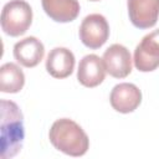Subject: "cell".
I'll list each match as a JSON object with an SVG mask.
<instances>
[{"instance_id":"1","label":"cell","mask_w":159,"mask_h":159,"mask_svg":"<svg viewBox=\"0 0 159 159\" xmlns=\"http://www.w3.org/2000/svg\"><path fill=\"white\" fill-rule=\"evenodd\" d=\"M1 159H9L15 157L22 148L25 129L24 116L19 106L12 101L1 99Z\"/></svg>"},{"instance_id":"2","label":"cell","mask_w":159,"mask_h":159,"mask_svg":"<svg viewBox=\"0 0 159 159\" xmlns=\"http://www.w3.org/2000/svg\"><path fill=\"white\" fill-rule=\"evenodd\" d=\"M51 144L60 152L71 157H82L89 148V139L80 124L70 118L55 120L48 132Z\"/></svg>"},{"instance_id":"3","label":"cell","mask_w":159,"mask_h":159,"mask_svg":"<svg viewBox=\"0 0 159 159\" xmlns=\"http://www.w3.org/2000/svg\"><path fill=\"white\" fill-rule=\"evenodd\" d=\"M1 29L12 37L24 35L32 22V9L25 0H10L1 11Z\"/></svg>"},{"instance_id":"4","label":"cell","mask_w":159,"mask_h":159,"mask_svg":"<svg viewBox=\"0 0 159 159\" xmlns=\"http://www.w3.org/2000/svg\"><path fill=\"white\" fill-rule=\"evenodd\" d=\"M109 37V25L101 14L87 15L80 26V39L82 43L92 50L102 47Z\"/></svg>"},{"instance_id":"5","label":"cell","mask_w":159,"mask_h":159,"mask_svg":"<svg viewBox=\"0 0 159 159\" xmlns=\"http://www.w3.org/2000/svg\"><path fill=\"white\" fill-rule=\"evenodd\" d=\"M133 61L140 72H152L159 67V29L142 39L134 50Z\"/></svg>"},{"instance_id":"6","label":"cell","mask_w":159,"mask_h":159,"mask_svg":"<svg viewBox=\"0 0 159 159\" xmlns=\"http://www.w3.org/2000/svg\"><path fill=\"white\" fill-rule=\"evenodd\" d=\"M103 63L107 73L114 78H124L132 72V56L129 50L120 45H111L103 53Z\"/></svg>"},{"instance_id":"7","label":"cell","mask_w":159,"mask_h":159,"mask_svg":"<svg viewBox=\"0 0 159 159\" xmlns=\"http://www.w3.org/2000/svg\"><path fill=\"white\" fill-rule=\"evenodd\" d=\"M130 22L138 29L153 27L159 17V0H127Z\"/></svg>"},{"instance_id":"8","label":"cell","mask_w":159,"mask_h":159,"mask_svg":"<svg viewBox=\"0 0 159 159\" xmlns=\"http://www.w3.org/2000/svg\"><path fill=\"white\" fill-rule=\"evenodd\" d=\"M109 102L114 111L124 114L130 113L139 107L142 102V92L135 84L123 82L113 87L111 91Z\"/></svg>"},{"instance_id":"9","label":"cell","mask_w":159,"mask_h":159,"mask_svg":"<svg viewBox=\"0 0 159 159\" xmlns=\"http://www.w3.org/2000/svg\"><path fill=\"white\" fill-rule=\"evenodd\" d=\"M106 67L103 60L99 56L91 53L82 57L77 70V80L78 82L88 88L97 87L101 84L106 77Z\"/></svg>"},{"instance_id":"10","label":"cell","mask_w":159,"mask_h":159,"mask_svg":"<svg viewBox=\"0 0 159 159\" xmlns=\"http://www.w3.org/2000/svg\"><path fill=\"white\" fill-rule=\"evenodd\" d=\"M45 55L43 43L35 36L25 37L14 45V57L24 67L37 66Z\"/></svg>"},{"instance_id":"11","label":"cell","mask_w":159,"mask_h":159,"mask_svg":"<svg viewBox=\"0 0 159 159\" xmlns=\"http://www.w3.org/2000/svg\"><path fill=\"white\" fill-rule=\"evenodd\" d=\"M75 55L66 47L52 48L46 58V70L55 78L68 77L75 68Z\"/></svg>"},{"instance_id":"12","label":"cell","mask_w":159,"mask_h":159,"mask_svg":"<svg viewBox=\"0 0 159 159\" xmlns=\"http://www.w3.org/2000/svg\"><path fill=\"white\" fill-rule=\"evenodd\" d=\"M42 9L56 22H71L80 14L77 0H41Z\"/></svg>"},{"instance_id":"13","label":"cell","mask_w":159,"mask_h":159,"mask_svg":"<svg viewBox=\"0 0 159 159\" xmlns=\"http://www.w3.org/2000/svg\"><path fill=\"white\" fill-rule=\"evenodd\" d=\"M25 84L22 70L14 62H6L0 67V91L4 93H17Z\"/></svg>"},{"instance_id":"14","label":"cell","mask_w":159,"mask_h":159,"mask_svg":"<svg viewBox=\"0 0 159 159\" xmlns=\"http://www.w3.org/2000/svg\"><path fill=\"white\" fill-rule=\"evenodd\" d=\"M89 1H98V0H89Z\"/></svg>"}]
</instances>
